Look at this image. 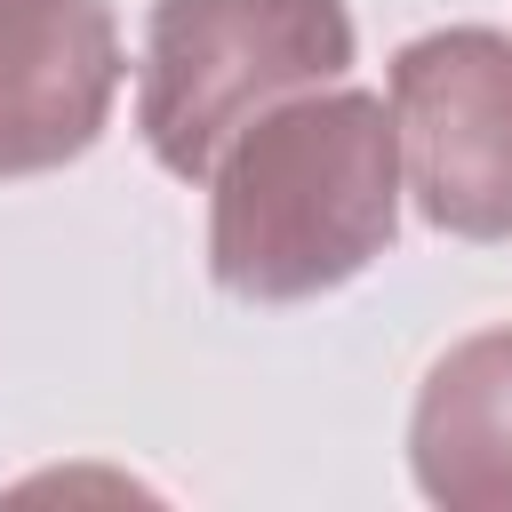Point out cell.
Here are the masks:
<instances>
[{
    "label": "cell",
    "instance_id": "cell-2",
    "mask_svg": "<svg viewBox=\"0 0 512 512\" xmlns=\"http://www.w3.org/2000/svg\"><path fill=\"white\" fill-rule=\"evenodd\" d=\"M352 72L344 0H152L136 64L144 152L176 184H208L216 152L280 96Z\"/></svg>",
    "mask_w": 512,
    "mask_h": 512
},
{
    "label": "cell",
    "instance_id": "cell-3",
    "mask_svg": "<svg viewBox=\"0 0 512 512\" xmlns=\"http://www.w3.org/2000/svg\"><path fill=\"white\" fill-rule=\"evenodd\" d=\"M400 192L448 240H512V32L440 24L392 56Z\"/></svg>",
    "mask_w": 512,
    "mask_h": 512
},
{
    "label": "cell",
    "instance_id": "cell-1",
    "mask_svg": "<svg viewBox=\"0 0 512 512\" xmlns=\"http://www.w3.org/2000/svg\"><path fill=\"white\" fill-rule=\"evenodd\" d=\"M400 232L392 104L304 88L256 112L208 168V272L240 304H312L360 280Z\"/></svg>",
    "mask_w": 512,
    "mask_h": 512
},
{
    "label": "cell",
    "instance_id": "cell-5",
    "mask_svg": "<svg viewBox=\"0 0 512 512\" xmlns=\"http://www.w3.org/2000/svg\"><path fill=\"white\" fill-rule=\"evenodd\" d=\"M408 472L432 504L512 512V328L448 344L408 416Z\"/></svg>",
    "mask_w": 512,
    "mask_h": 512
},
{
    "label": "cell",
    "instance_id": "cell-4",
    "mask_svg": "<svg viewBox=\"0 0 512 512\" xmlns=\"http://www.w3.org/2000/svg\"><path fill=\"white\" fill-rule=\"evenodd\" d=\"M120 72L104 0H0V184L80 160L112 120Z\"/></svg>",
    "mask_w": 512,
    "mask_h": 512
}]
</instances>
